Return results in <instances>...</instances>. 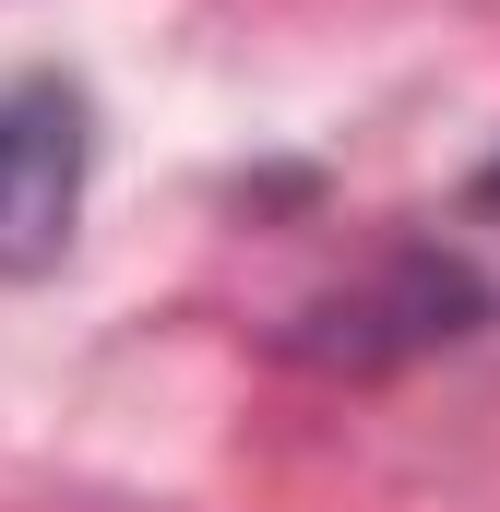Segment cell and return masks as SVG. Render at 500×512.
<instances>
[{
  "instance_id": "obj_1",
  "label": "cell",
  "mask_w": 500,
  "mask_h": 512,
  "mask_svg": "<svg viewBox=\"0 0 500 512\" xmlns=\"http://www.w3.org/2000/svg\"><path fill=\"white\" fill-rule=\"evenodd\" d=\"M489 274L453 251H393L381 274H358L346 298H310L298 322H286V358H310V370H405V358H429V346H465L477 322H489Z\"/></svg>"
},
{
  "instance_id": "obj_2",
  "label": "cell",
  "mask_w": 500,
  "mask_h": 512,
  "mask_svg": "<svg viewBox=\"0 0 500 512\" xmlns=\"http://www.w3.org/2000/svg\"><path fill=\"white\" fill-rule=\"evenodd\" d=\"M84 84L60 72H0V274H48L72 251V215H84Z\"/></svg>"
},
{
  "instance_id": "obj_3",
  "label": "cell",
  "mask_w": 500,
  "mask_h": 512,
  "mask_svg": "<svg viewBox=\"0 0 500 512\" xmlns=\"http://www.w3.org/2000/svg\"><path fill=\"white\" fill-rule=\"evenodd\" d=\"M477 203H489V215H500V155H489V167H477Z\"/></svg>"
}]
</instances>
